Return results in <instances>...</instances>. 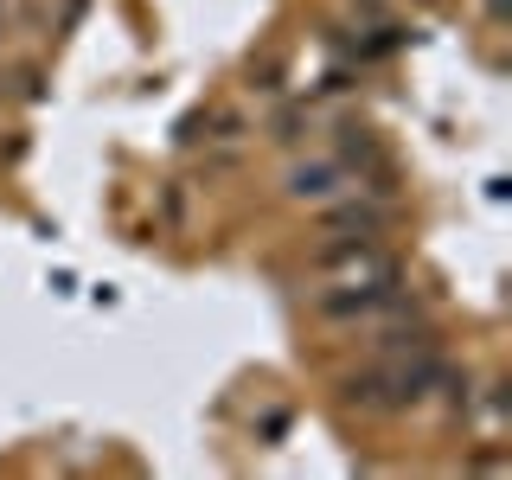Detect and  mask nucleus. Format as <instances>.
Here are the masks:
<instances>
[{
	"instance_id": "1",
	"label": "nucleus",
	"mask_w": 512,
	"mask_h": 480,
	"mask_svg": "<svg viewBox=\"0 0 512 480\" xmlns=\"http://www.w3.org/2000/svg\"><path fill=\"white\" fill-rule=\"evenodd\" d=\"M288 186H295V199H327V192H340V173L333 167H301Z\"/></svg>"
}]
</instances>
